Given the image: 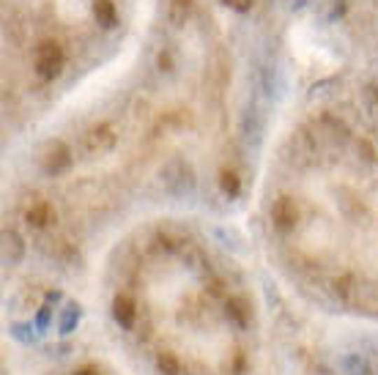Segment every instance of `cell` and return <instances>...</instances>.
Wrapping results in <instances>:
<instances>
[{
  "instance_id": "obj_3",
  "label": "cell",
  "mask_w": 378,
  "mask_h": 375,
  "mask_svg": "<svg viewBox=\"0 0 378 375\" xmlns=\"http://www.w3.org/2000/svg\"><path fill=\"white\" fill-rule=\"evenodd\" d=\"M69 164H71V151H69V146L61 143V140H52V143L47 146V151L41 154V167H44V173L58 176L63 170H69Z\"/></svg>"
},
{
  "instance_id": "obj_1",
  "label": "cell",
  "mask_w": 378,
  "mask_h": 375,
  "mask_svg": "<svg viewBox=\"0 0 378 375\" xmlns=\"http://www.w3.org/2000/svg\"><path fill=\"white\" fill-rule=\"evenodd\" d=\"M63 63H66V52H63L61 41L55 38H44L36 44V52H33V69L41 80H55L63 71Z\"/></svg>"
},
{
  "instance_id": "obj_10",
  "label": "cell",
  "mask_w": 378,
  "mask_h": 375,
  "mask_svg": "<svg viewBox=\"0 0 378 375\" xmlns=\"http://www.w3.org/2000/svg\"><path fill=\"white\" fill-rule=\"evenodd\" d=\"M3 250H6V260H8V263H17V260L22 257V252H25V247H22L20 236L8 230V233H6V244H3Z\"/></svg>"
},
{
  "instance_id": "obj_7",
  "label": "cell",
  "mask_w": 378,
  "mask_h": 375,
  "mask_svg": "<svg viewBox=\"0 0 378 375\" xmlns=\"http://www.w3.org/2000/svg\"><path fill=\"white\" fill-rule=\"evenodd\" d=\"M113 318L121 323V326H132L134 323V318H137V307H134V302L129 299V296H115L113 299Z\"/></svg>"
},
{
  "instance_id": "obj_13",
  "label": "cell",
  "mask_w": 378,
  "mask_h": 375,
  "mask_svg": "<svg viewBox=\"0 0 378 375\" xmlns=\"http://www.w3.org/2000/svg\"><path fill=\"white\" fill-rule=\"evenodd\" d=\"M230 8H236V11H247L252 6V0H225Z\"/></svg>"
},
{
  "instance_id": "obj_8",
  "label": "cell",
  "mask_w": 378,
  "mask_h": 375,
  "mask_svg": "<svg viewBox=\"0 0 378 375\" xmlns=\"http://www.w3.org/2000/svg\"><path fill=\"white\" fill-rule=\"evenodd\" d=\"M225 313H227V318H230L236 326H247V323H250L252 310L244 299L236 296V299H227V302H225Z\"/></svg>"
},
{
  "instance_id": "obj_9",
  "label": "cell",
  "mask_w": 378,
  "mask_h": 375,
  "mask_svg": "<svg viewBox=\"0 0 378 375\" xmlns=\"http://www.w3.org/2000/svg\"><path fill=\"white\" fill-rule=\"evenodd\" d=\"M192 8H195V0H170L167 3V17H170L173 25H184L189 20V14H192Z\"/></svg>"
},
{
  "instance_id": "obj_12",
  "label": "cell",
  "mask_w": 378,
  "mask_h": 375,
  "mask_svg": "<svg viewBox=\"0 0 378 375\" xmlns=\"http://www.w3.org/2000/svg\"><path fill=\"white\" fill-rule=\"evenodd\" d=\"M220 187H222V192H225L227 197H236V194H239V189H241V181H239V176H236L233 170H222V173H220Z\"/></svg>"
},
{
  "instance_id": "obj_14",
  "label": "cell",
  "mask_w": 378,
  "mask_h": 375,
  "mask_svg": "<svg viewBox=\"0 0 378 375\" xmlns=\"http://www.w3.org/2000/svg\"><path fill=\"white\" fill-rule=\"evenodd\" d=\"M74 375H99V370H96V367H80Z\"/></svg>"
},
{
  "instance_id": "obj_11",
  "label": "cell",
  "mask_w": 378,
  "mask_h": 375,
  "mask_svg": "<svg viewBox=\"0 0 378 375\" xmlns=\"http://www.w3.org/2000/svg\"><path fill=\"white\" fill-rule=\"evenodd\" d=\"M157 370L162 375H181V362H178V356H176V353H159Z\"/></svg>"
},
{
  "instance_id": "obj_6",
  "label": "cell",
  "mask_w": 378,
  "mask_h": 375,
  "mask_svg": "<svg viewBox=\"0 0 378 375\" xmlns=\"http://www.w3.org/2000/svg\"><path fill=\"white\" fill-rule=\"evenodd\" d=\"M94 20L102 28H115L118 25V8L113 0H94Z\"/></svg>"
},
{
  "instance_id": "obj_4",
  "label": "cell",
  "mask_w": 378,
  "mask_h": 375,
  "mask_svg": "<svg viewBox=\"0 0 378 375\" xmlns=\"http://www.w3.org/2000/svg\"><path fill=\"white\" fill-rule=\"evenodd\" d=\"M115 140H118L115 137V129L110 124L91 126L85 132V148H88V154H107V151H113Z\"/></svg>"
},
{
  "instance_id": "obj_2",
  "label": "cell",
  "mask_w": 378,
  "mask_h": 375,
  "mask_svg": "<svg viewBox=\"0 0 378 375\" xmlns=\"http://www.w3.org/2000/svg\"><path fill=\"white\" fill-rule=\"evenodd\" d=\"M272 222H274V227L277 230H293L296 225H299V206H296V200L293 197H288V194H280L274 203H272Z\"/></svg>"
},
{
  "instance_id": "obj_5",
  "label": "cell",
  "mask_w": 378,
  "mask_h": 375,
  "mask_svg": "<svg viewBox=\"0 0 378 375\" xmlns=\"http://www.w3.org/2000/svg\"><path fill=\"white\" fill-rule=\"evenodd\" d=\"M55 208H52V203H47V200H36L31 203V208L25 211V222L31 225V227H50V225H55Z\"/></svg>"
}]
</instances>
